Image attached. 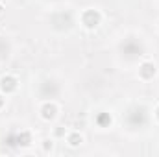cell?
<instances>
[{"label": "cell", "instance_id": "cell-5", "mask_svg": "<svg viewBox=\"0 0 159 157\" xmlns=\"http://www.w3.org/2000/svg\"><path fill=\"white\" fill-rule=\"evenodd\" d=\"M80 142H81V135H78V133H72V135L69 137V144H70V146H78Z\"/></svg>", "mask_w": 159, "mask_h": 157}, {"label": "cell", "instance_id": "cell-7", "mask_svg": "<svg viewBox=\"0 0 159 157\" xmlns=\"http://www.w3.org/2000/svg\"><path fill=\"white\" fill-rule=\"evenodd\" d=\"M109 122H111V117H109V115H100V117H98V124H100V126H106V124H109Z\"/></svg>", "mask_w": 159, "mask_h": 157}, {"label": "cell", "instance_id": "cell-3", "mask_svg": "<svg viewBox=\"0 0 159 157\" xmlns=\"http://www.w3.org/2000/svg\"><path fill=\"white\" fill-rule=\"evenodd\" d=\"M139 72H141L143 78H152V76L156 74V67H154L152 63H143L141 69H139Z\"/></svg>", "mask_w": 159, "mask_h": 157}, {"label": "cell", "instance_id": "cell-4", "mask_svg": "<svg viewBox=\"0 0 159 157\" xmlns=\"http://www.w3.org/2000/svg\"><path fill=\"white\" fill-rule=\"evenodd\" d=\"M56 117V105L54 104H44L43 105V118H54Z\"/></svg>", "mask_w": 159, "mask_h": 157}, {"label": "cell", "instance_id": "cell-6", "mask_svg": "<svg viewBox=\"0 0 159 157\" xmlns=\"http://www.w3.org/2000/svg\"><path fill=\"white\" fill-rule=\"evenodd\" d=\"M17 142H19V144H28V142H30V133H26V131L20 133V135L17 137Z\"/></svg>", "mask_w": 159, "mask_h": 157}, {"label": "cell", "instance_id": "cell-1", "mask_svg": "<svg viewBox=\"0 0 159 157\" xmlns=\"http://www.w3.org/2000/svg\"><path fill=\"white\" fill-rule=\"evenodd\" d=\"M98 22H100V13H98V11L89 9V11L83 13V24H85L87 28H96Z\"/></svg>", "mask_w": 159, "mask_h": 157}, {"label": "cell", "instance_id": "cell-8", "mask_svg": "<svg viewBox=\"0 0 159 157\" xmlns=\"http://www.w3.org/2000/svg\"><path fill=\"white\" fill-rule=\"evenodd\" d=\"M2 104H4V98H2V96H0V107H2Z\"/></svg>", "mask_w": 159, "mask_h": 157}, {"label": "cell", "instance_id": "cell-9", "mask_svg": "<svg viewBox=\"0 0 159 157\" xmlns=\"http://www.w3.org/2000/svg\"><path fill=\"white\" fill-rule=\"evenodd\" d=\"M157 118H159V107H157Z\"/></svg>", "mask_w": 159, "mask_h": 157}, {"label": "cell", "instance_id": "cell-2", "mask_svg": "<svg viewBox=\"0 0 159 157\" xmlns=\"http://www.w3.org/2000/svg\"><path fill=\"white\" fill-rule=\"evenodd\" d=\"M0 89H2L4 92L15 91V89H17V79L13 78V76H4V78H0Z\"/></svg>", "mask_w": 159, "mask_h": 157}]
</instances>
